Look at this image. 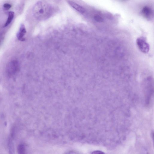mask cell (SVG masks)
I'll use <instances>...</instances> for the list:
<instances>
[{
    "label": "cell",
    "mask_w": 154,
    "mask_h": 154,
    "mask_svg": "<svg viewBox=\"0 0 154 154\" xmlns=\"http://www.w3.org/2000/svg\"><path fill=\"white\" fill-rule=\"evenodd\" d=\"M92 154H103L105 153L103 152L100 150H96L93 151L91 153Z\"/></svg>",
    "instance_id": "cell-10"
},
{
    "label": "cell",
    "mask_w": 154,
    "mask_h": 154,
    "mask_svg": "<svg viewBox=\"0 0 154 154\" xmlns=\"http://www.w3.org/2000/svg\"><path fill=\"white\" fill-rule=\"evenodd\" d=\"M136 44L139 50L144 53H147L149 51V45L143 37L138 38L136 40Z\"/></svg>",
    "instance_id": "cell-2"
},
{
    "label": "cell",
    "mask_w": 154,
    "mask_h": 154,
    "mask_svg": "<svg viewBox=\"0 0 154 154\" xmlns=\"http://www.w3.org/2000/svg\"><path fill=\"white\" fill-rule=\"evenodd\" d=\"M68 2L71 7L80 13L83 14L85 13V9L81 6L71 1H69Z\"/></svg>",
    "instance_id": "cell-5"
},
{
    "label": "cell",
    "mask_w": 154,
    "mask_h": 154,
    "mask_svg": "<svg viewBox=\"0 0 154 154\" xmlns=\"http://www.w3.org/2000/svg\"><path fill=\"white\" fill-rule=\"evenodd\" d=\"M143 15L146 19H150L153 15V11L149 7L146 6L142 9L141 11Z\"/></svg>",
    "instance_id": "cell-3"
},
{
    "label": "cell",
    "mask_w": 154,
    "mask_h": 154,
    "mask_svg": "<svg viewBox=\"0 0 154 154\" xmlns=\"http://www.w3.org/2000/svg\"><path fill=\"white\" fill-rule=\"evenodd\" d=\"M11 7V5L8 3H5L3 5V7L5 9L7 10L9 9Z\"/></svg>",
    "instance_id": "cell-9"
},
{
    "label": "cell",
    "mask_w": 154,
    "mask_h": 154,
    "mask_svg": "<svg viewBox=\"0 0 154 154\" xmlns=\"http://www.w3.org/2000/svg\"><path fill=\"white\" fill-rule=\"evenodd\" d=\"M25 151V146L23 144H20L19 145L17 148L18 153L19 154L24 153Z\"/></svg>",
    "instance_id": "cell-7"
},
{
    "label": "cell",
    "mask_w": 154,
    "mask_h": 154,
    "mask_svg": "<svg viewBox=\"0 0 154 154\" xmlns=\"http://www.w3.org/2000/svg\"><path fill=\"white\" fill-rule=\"evenodd\" d=\"M14 15V13L13 11H9L8 13V17L6 23L3 26L5 27L8 25L12 20Z\"/></svg>",
    "instance_id": "cell-6"
},
{
    "label": "cell",
    "mask_w": 154,
    "mask_h": 154,
    "mask_svg": "<svg viewBox=\"0 0 154 154\" xmlns=\"http://www.w3.org/2000/svg\"><path fill=\"white\" fill-rule=\"evenodd\" d=\"M26 33V31L24 25L23 24H21L17 34V37L18 39L22 41H24L25 38L24 36Z\"/></svg>",
    "instance_id": "cell-4"
},
{
    "label": "cell",
    "mask_w": 154,
    "mask_h": 154,
    "mask_svg": "<svg viewBox=\"0 0 154 154\" xmlns=\"http://www.w3.org/2000/svg\"><path fill=\"white\" fill-rule=\"evenodd\" d=\"M53 10L51 6L44 1L37 2L34 5L33 14L34 17L39 20H45L52 15Z\"/></svg>",
    "instance_id": "cell-1"
},
{
    "label": "cell",
    "mask_w": 154,
    "mask_h": 154,
    "mask_svg": "<svg viewBox=\"0 0 154 154\" xmlns=\"http://www.w3.org/2000/svg\"></svg>",
    "instance_id": "cell-11"
},
{
    "label": "cell",
    "mask_w": 154,
    "mask_h": 154,
    "mask_svg": "<svg viewBox=\"0 0 154 154\" xmlns=\"http://www.w3.org/2000/svg\"><path fill=\"white\" fill-rule=\"evenodd\" d=\"M94 20L97 22H102L103 21V18L98 15H95L94 17Z\"/></svg>",
    "instance_id": "cell-8"
}]
</instances>
